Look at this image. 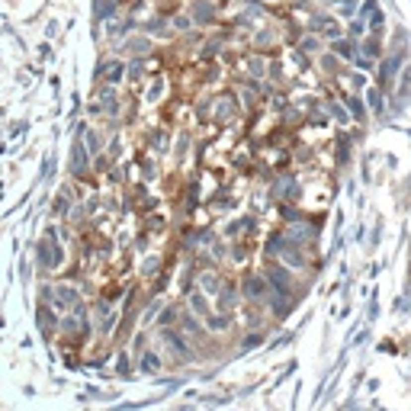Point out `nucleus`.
<instances>
[{
  "label": "nucleus",
  "mask_w": 411,
  "mask_h": 411,
  "mask_svg": "<svg viewBox=\"0 0 411 411\" xmlns=\"http://www.w3.org/2000/svg\"><path fill=\"white\" fill-rule=\"evenodd\" d=\"M87 167V154H84V145L74 141V170H84Z\"/></svg>",
  "instance_id": "obj_6"
},
{
  "label": "nucleus",
  "mask_w": 411,
  "mask_h": 411,
  "mask_svg": "<svg viewBox=\"0 0 411 411\" xmlns=\"http://www.w3.org/2000/svg\"><path fill=\"white\" fill-rule=\"evenodd\" d=\"M200 283H203V289L209 292V296H215V292H218V276H215V273H203Z\"/></svg>",
  "instance_id": "obj_5"
},
{
  "label": "nucleus",
  "mask_w": 411,
  "mask_h": 411,
  "mask_svg": "<svg viewBox=\"0 0 411 411\" xmlns=\"http://www.w3.org/2000/svg\"><path fill=\"white\" fill-rule=\"evenodd\" d=\"M39 257H42L45 267H58L61 264V248H58V241H55V231H49L45 241L39 244Z\"/></svg>",
  "instance_id": "obj_1"
},
{
  "label": "nucleus",
  "mask_w": 411,
  "mask_h": 411,
  "mask_svg": "<svg viewBox=\"0 0 411 411\" xmlns=\"http://www.w3.org/2000/svg\"><path fill=\"white\" fill-rule=\"evenodd\" d=\"M341 13H353V0H341Z\"/></svg>",
  "instance_id": "obj_11"
},
{
  "label": "nucleus",
  "mask_w": 411,
  "mask_h": 411,
  "mask_svg": "<svg viewBox=\"0 0 411 411\" xmlns=\"http://www.w3.org/2000/svg\"><path fill=\"white\" fill-rule=\"evenodd\" d=\"M52 296H55V299H58V302H61V305H71V308H77V305H80V299H77V292H74V289H71V286H58V289H55V292H52Z\"/></svg>",
  "instance_id": "obj_2"
},
{
  "label": "nucleus",
  "mask_w": 411,
  "mask_h": 411,
  "mask_svg": "<svg viewBox=\"0 0 411 411\" xmlns=\"http://www.w3.org/2000/svg\"><path fill=\"white\" fill-rule=\"evenodd\" d=\"M113 6H116V0H100V3H97V13H100V16H109V13H113Z\"/></svg>",
  "instance_id": "obj_9"
},
{
  "label": "nucleus",
  "mask_w": 411,
  "mask_h": 411,
  "mask_svg": "<svg viewBox=\"0 0 411 411\" xmlns=\"http://www.w3.org/2000/svg\"><path fill=\"white\" fill-rule=\"evenodd\" d=\"M350 109H353L357 116H363V106H360V100H350Z\"/></svg>",
  "instance_id": "obj_12"
},
{
  "label": "nucleus",
  "mask_w": 411,
  "mask_h": 411,
  "mask_svg": "<svg viewBox=\"0 0 411 411\" xmlns=\"http://www.w3.org/2000/svg\"><path fill=\"white\" fill-rule=\"evenodd\" d=\"M244 289H248L251 299H264L267 296V279L264 276H248V286H244Z\"/></svg>",
  "instance_id": "obj_3"
},
{
  "label": "nucleus",
  "mask_w": 411,
  "mask_h": 411,
  "mask_svg": "<svg viewBox=\"0 0 411 411\" xmlns=\"http://www.w3.org/2000/svg\"><path fill=\"white\" fill-rule=\"evenodd\" d=\"M190 305H193L200 315H209V302H206L203 296H190Z\"/></svg>",
  "instance_id": "obj_7"
},
{
  "label": "nucleus",
  "mask_w": 411,
  "mask_h": 411,
  "mask_svg": "<svg viewBox=\"0 0 411 411\" xmlns=\"http://www.w3.org/2000/svg\"><path fill=\"white\" fill-rule=\"evenodd\" d=\"M270 279H273V289H279V292H289V283H292V279H289V273H286V270L273 267V270H270Z\"/></svg>",
  "instance_id": "obj_4"
},
{
  "label": "nucleus",
  "mask_w": 411,
  "mask_h": 411,
  "mask_svg": "<svg viewBox=\"0 0 411 411\" xmlns=\"http://www.w3.org/2000/svg\"><path fill=\"white\" fill-rule=\"evenodd\" d=\"M106 74H109L106 80H119V77H122V65H119V61H113V65H106Z\"/></svg>",
  "instance_id": "obj_8"
},
{
  "label": "nucleus",
  "mask_w": 411,
  "mask_h": 411,
  "mask_svg": "<svg viewBox=\"0 0 411 411\" xmlns=\"http://www.w3.org/2000/svg\"><path fill=\"white\" fill-rule=\"evenodd\" d=\"M366 55H369V58H376V55H379V45H376V42H366Z\"/></svg>",
  "instance_id": "obj_10"
}]
</instances>
